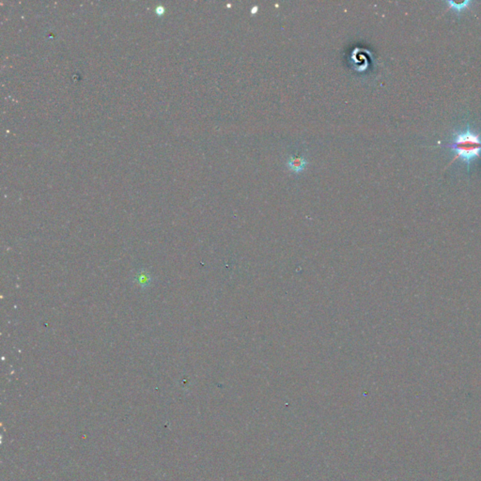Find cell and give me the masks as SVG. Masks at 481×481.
<instances>
[{"label": "cell", "instance_id": "cell-1", "mask_svg": "<svg viewBox=\"0 0 481 481\" xmlns=\"http://www.w3.org/2000/svg\"><path fill=\"white\" fill-rule=\"evenodd\" d=\"M449 147L456 153L455 157L449 165H451L456 159H460L466 164L468 171H470L471 163L481 158V134H476L475 132H472L469 127H467L466 130L454 135L453 141L449 145Z\"/></svg>", "mask_w": 481, "mask_h": 481}, {"label": "cell", "instance_id": "cell-2", "mask_svg": "<svg viewBox=\"0 0 481 481\" xmlns=\"http://www.w3.org/2000/svg\"><path fill=\"white\" fill-rule=\"evenodd\" d=\"M307 165H308V161L306 160L303 156H299V155L289 157L287 162V166L289 170L296 173L303 171Z\"/></svg>", "mask_w": 481, "mask_h": 481}, {"label": "cell", "instance_id": "cell-3", "mask_svg": "<svg viewBox=\"0 0 481 481\" xmlns=\"http://www.w3.org/2000/svg\"><path fill=\"white\" fill-rule=\"evenodd\" d=\"M447 3L449 5V8L455 10L457 12L460 13V11L469 8L472 1H469V0H466V1H463L461 3H456L454 1H447Z\"/></svg>", "mask_w": 481, "mask_h": 481}]
</instances>
